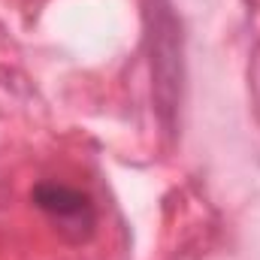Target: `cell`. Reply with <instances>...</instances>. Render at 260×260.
<instances>
[{
  "label": "cell",
  "instance_id": "1",
  "mask_svg": "<svg viewBox=\"0 0 260 260\" xmlns=\"http://www.w3.org/2000/svg\"><path fill=\"white\" fill-rule=\"evenodd\" d=\"M34 203L58 224V230L64 233L67 239L73 242H82L94 233V224H97V212H94V203L91 197L61 185V182H43L34 188Z\"/></svg>",
  "mask_w": 260,
  "mask_h": 260
}]
</instances>
